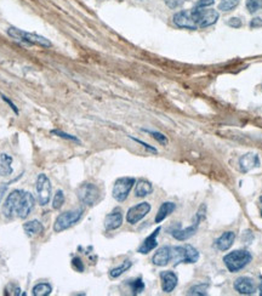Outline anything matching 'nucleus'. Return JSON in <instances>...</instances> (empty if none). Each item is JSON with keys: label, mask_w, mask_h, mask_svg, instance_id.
Returning a JSON list of instances; mask_svg holds the SVG:
<instances>
[{"label": "nucleus", "mask_w": 262, "mask_h": 296, "mask_svg": "<svg viewBox=\"0 0 262 296\" xmlns=\"http://www.w3.org/2000/svg\"><path fill=\"white\" fill-rule=\"evenodd\" d=\"M34 197L23 189H15L7 196L2 207V214L6 219H26L34 209Z\"/></svg>", "instance_id": "nucleus-1"}, {"label": "nucleus", "mask_w": 262, "mask_h": 296, "mask_svg": "<svg viewBox=\"0 0 262 296\" xmlns=\"http://www.w3.org/2000/svg\"><path fill=\"white\" fill-rule=\"evenodd\" d=\"M261 216H262V211H261Z\"/></svg>", "instance_id": "nucleus-43"}, {"label": "nucleus", "mask_w": 262, "mask_h": 296, "mask_svg": "<svg viewBox=\"0 0 262 296\" xmlns=\"http://www.w3.org/2000/svg\"><path fill=\"white\" fill-rule=\"evenodd\" d=\"M51 134L56 135V136L62 137V139H66V140H71V141L79 142V140H78L77 137H75V136H72V135H69V134H66V132L61 131V130H53V131H51Z\"/></svg>", "instance_id": "nucleus-32"}, {"label": "nucleus", "mask_w": 262, "mask_h": 296, "mask_svg": "<svg viewBox=\"0 0 262 296\" xmlns=\"http://www.w3.org/2000/svg\"><path fill=\"white\" fill-rule=\"evenodd\" d=\"M215 2V0H199L198 1V6H203V7H207L211 6L212 4Z\"/></svg>", "instance_id": "nucleus-39"}, {"label": "nucleus", "mask_w": 262, "mask_h": 296, "mask_svg": "<svg viewBox=\"0 0 262 296\" xmlns=\"http://www.w3.org/2000/svg\"><path fill=\"white\" fill-rule=\"evenodd\" d=\"M227 25L232 28H240L243 26V22L242 20L238 19V17H232V19L228 20Z\"/></svg>", "instance_id": "nucleus-35"}, {"label": "nucleus", "mask_w": 262, "mask_h": 296, "mask_svg": "<svg viewBox=\"0 0 262 296\" xmlns=\"http://www.w3.org/2000/svg\"><path fill=\"white\" fill-rule=\"evenodd\" d=\"M160 279H162V289L164 293H171L177 287L178 278L173 271L162 272Z\"/></svg>", "instance_id": "nucleus-16"}, {"label": "nucleus", "mask_w": 262, "mask_h": 296, "mask_svg": "<svg viewBox=\"0 0 262 296\" xmlns=\"http://www.w3.org/2000/svg\"><path fill=\"white\" fill-rule=\"evenodd\" d=\"M0 96H1L2 101H4V102H6V103H7V105H9V106H10V108H11V110L15 112V113H16V114H19V110H17L16 105H15V103H14V102H12V101H11V100H10V98H9V97H6V96H5V95H2V93H0Z\"/></svg>", "instance_id": "nucleus-36"}, {"label": "nucleus", "mask_w": 262, "mask_h": 296, "mask_svg": "<svg viewBox=\"0 0 262 296\" xmlns=\"http://www.w3.org/2000/svg\"><path fill=\"white\" fill-rule=\"evenodd\" d=\"M6 33L9 37L15 39V40L28 44V45H37V46H40V48H45V49H49L53 46V43H51L49 39L43 37V35L35 34V33L25 32V30H20V28L9 27L7 28Z\"/></svg>", "instance_id": "nucleus-2"}, {"label": "nucleus", "mask_w": 262, "mask_h": 296, "mask_svg": "<svg viewBox=\"0 0 262 296\" xmlns=\"http://www.w3.org/2000/svg\"><path fill=\"white\" fill-rule=\"evenodd\" d=\"M23 230L28 236H38L43 233L44 226L38 220H32V221L23 223Z\"/></svg>", "instance_id": "nucleus-22"}, {"label": "nucleus", "mask_w": 262, "mask_h": 296, "mask_svg": "<svg viewBox=\"0 0 262 296\" xmlns=\"http://www.w3.org/2000/svg\"><path fill=\"white\" fill-rule=\"evenodd\" d=\"M173 259L175 265L178 264H196L199 260V251L194 246L186 244L181 246H174L171 248Z\"/></svg>", "instance_id": "nucleus-5"}, {"label": "nucleus", "mask_w": 262, "mask_h": 296, "mask_svg": "<svg viewBox=\"0 0 262 296\" xmlns=\"http://www.w3.org/2000/svg\"><path fill=\"white\" fill-rule=\"evenodd\" d=\"M63 204H64V193L61 191V189H58V191L56 192L55 197H54L53 207L54 209L58 210V209H61L62 205Z\"/></svg>", "instance_id": "nucleus-30"}, {"label": "nucleus", "mask_w": 262, "mask_h": 296, "mask_svg": "<svg viewBox=\"0 0 262 296\" xmlns=\"http://www.w3.org/2000/svg\"><path fill=\"white\" fill-rule=\"evenodd\" d=\"M192 17H193L194 22H196L198 28H206L210 26L215 25L220 19V14L214 9H207V7L198 6L191 10Z\"/></svg>", "instance_id": "nucleus-4"}, {"label": "nucleus", "mask_w": 262, "mask_h": 296, "mask_svg": "<svg viewBox=\"0 0 262 296\" xmlns=\"http://www.w3.org/2000/svg\"><path fill=\"white\" fill-rule=\"evenodd\" d=\"M51 182L49 178L44 174H40L37 178L35 182V191H37V201L41 207H45L50 202L51 198Z\"/></svg>", "instance_id": "nucleus-8"}, {"label": "nucleus", "mask_w": 262, "mask_h": 296, "mask_svg": "<svg viewBox=\"0 0 262 296\" xmlns=\"http://www.w3.org/2000/svg\"><path fill=\"white\" fill-rule=\"evenodd\" d=\"M123 225V211L120 207H116L112 212L106 216L105 228L106 231H116Z\"/></svg>", "instance_id": "nucleus-13"}, {"label": "nucleus", "mask_w": 262, "mask_h": 296, "mask_svg": "<svg viewBox=\"0 0 262 296\" xmlns=\"http://www.w3.org/2000/svg\"><path fill=\"white\" fill-rule=\"evenodd\" d=\"M83 212H84L83 209H77L59 214L55 220V223H54V231L56 233H59L62 231H66L68 228L73 227L74 225H77L80 221V219L83 217Z\"/></svg>", "instance_id": "nucleus-6"}, {"label": "nucleus", "mask_w": 262, "mask_h": 296, "mask_svg": "<svg viewBox=\"0 0 262 296\" xmlns=\"http://www.w3.org/2000/svg\"><path fill=\"white\" fill-rule=\"evenodd\" d=\"M53 292V287L49 283H39L34 285L32 290V294L34 296H48Z\"/></svg>", "instance_id": "nucleus-23"}, {"label": "nucleus", "mask_w": 262, "mask_h": 296, "mask_svg": "<svg viewBox=\"0 0 262 296\" xmlns=\"http://www.w3.org/2000/svg\"><path fill=\"white\" fill-rule=\"evenodd\" d=\"M234 240L235 233L232 232V231H227V232L222 233V235L217 238V240L215 241V245H216V248L219 249L220 251H226L232 248Z\"/></svg>", "instance_id": "nucleus-18"}, {"label": "nucleus", "mask_w": 262, "mask_h": 296, "mask_svg": "<svg viewBox=\"0 0 262 296\" xmlns=\"http://www.w3.org/2000/svg\"><path fill=\"white\" fill-rule=\"evenodd\" d=\"M5 294L17 296V295H22V293H21L20 287H17L16 284H14V283H10V284L5 288Z\"/></svg>", "instance_id": "nucleus-31"}, {"label": "nucleus", "mask_w": 262, "mask_h": 296, "mask_svg": "<svg viewBox=\"0 0 262 296\" xmlns=\"http://www.w3.org/2000/svg\"><path fill=\"white\" fill-rule=\"evenodd\" d=\"M153 192V186L149 181L147 180H139L135 187V196L137 198H144V197L149 196Z\"/></svg>", "instance_id": "nucleus-21"}, {"label": "nucleus", "mask_w": 262, "mask_h": 296, "mask_svg": "<svg viewBox=\"0 0 262 296\" xmlns=\"http://www.w3.org/2000/svg\"><path fill=\"white\" fill-rule=\"evenodd\" d=\"M5 191H6V186H5V185L0 186V201H1L2 196H4V193H5Z\"/></svg>", "instance_id": "nucleus-40"}, {"label": "nucleus", "mask_w": 262, "mask_h": 296, "mask_svg": "<svg viewBox=\"0 0 262 296\" xmlns=\"http://www.w3.org/2000/svg\"><path fill=\"white\" fill-rule=\"evenodd\" d=\"M261 91H262V84H261Z\"/></svg>", "instance_id": "nucleus-41"}, {"label": "nucleus", "mask_w": 262, "mask_h": 296, "mask_svg": "<svg viewBox=\"0 0 262 296\" xmlns=\"http://www.w3.org/2000/svg\"><path fill=\"white\" fill-rule=\"evenodd\" d=\"M160 230H162V228L158 227L157 230L153 231L152 235H149L148 237L144 240V243H142L141 245L139 246V249H137V251H139L140 254H144V255H146V254L150 253L153 249L157 248V245H158L157 237H158V235H159Z\"/></svg>", "instance_id": "nucleus-17"}, {"label": "nucleus", "mask_w": 262, "mask_h": 296, "mask_svg": "<svg viewBox=\"0 0 262 296\" xmlns=\"http://www.w3.org/2000/svg\"><path fill=\"white\" fill-rule=\"evenodd\" d=\"M14 169H12V157L1 153L0 154V176H9L11 175Z\"/></svg>", "instance_id": "nucleus-20"}, {"label": "nucleus", "mask_w": 262, "mask_h": 296, "mask_svg": "<svg viewBox=\"0 0 262 296\" xmlns=\"http://www.w3.org/2000/svg\"><path fill=\"white\" fill-rule=\"evenodd\" d=\"M150 211V204L147 202H142V203L135 205L129 209L128 214H126V221L130 225H136L137 222L141 221L145 216Z\"/></svg>", "instance_id": "nucleus-10"}, {"label": "nucleus", "mask_w": 262, "mask_h": 296, "mask_svg": "<svg viewBox=\"0 0 262 296\" xmlns=\"http://www.w3.org/2000/svg\"><path fill=\"white\" fill-rule=\"evenodd\" d=\"M72 266H73V268L75 271L78 272H84V262L82 261V259L80 258H74L72 260Z\"/></svg>", "instance_id": "nucleus-34"}, {"label": "nucleus", "mask_w": 262, "mask_h": 296, "mask_svg": "<svg viewBox=\"0 0 262 296\" xmlns=\"http://www.w3.org/2000/svg\"><path fill=\"white\" fill-rule=\"evenodd\" d=\"M144 131L148 132L149 135H152L153 139L157 140V141L159 142L160 145H163V146H167V145H168V137L165 136L164 134H162V132L152 131V130H146V129H144Z\"/></svg>", "instance_id": "nucleus-29"}, {"label": "nucleus", "mask_w": 262, "mask_h": 296, "mask_svg": "<svg viewBox=\"0 0 262 296\" xmlns=\"http://www.w3.org/2000/svg\"><path fill=\"white\" fill-rule=\"evenodd\" d=\"M186 0H164L165 5L169 7V9H177V7L182 6L185 4Z\"/></svg>", "instance_id": "nucleus-33"}, {"label": "nucleus", "mask_w": 262, "mask_h": 296, "mask_svg": "<svg viewBox=\"0 0 262 296\" xmlns=\"http://www.w3.org/2000/svg\"><path fill=\"white\" fill-rule=\"evenodd\" d=\"M135 180L134 178H120L114 182L113 186V198L116 202H125L129 197V193L134 187Z\"/></svg>", "instance_id": "nucleus-9"}, {"label": "nucleus", "mask_w": 262, "mask_h": 296, "mask_svg": "<svg viewBox=\"0 0 262 296\" xmlns=\"http://www.w3.org/2000/svg\"><path fill=\"white\" fill-rule=\"evenodd\" d=\"M233 287H234L235 292H238L242 295H253L255 294L256 290H258V284H256L255 280L250 277L237 278Z\"/></svg>", "instance_id": "nucleus-12"}, {"label": "nucleus", "mask_w": 262, "mask_h": 296, "mask_svg": "<svg viewBox=\"0 0 262 296\" xmlns=\"http://www.w3.org/2000/svg\"><path fill=\"white\" fill-rule=\"evenodd\" d=\"M132 140H134L135 142H137V144H140V145H142V146H144L145 148H146V149H148V150H150V152H153V153H157V149H155L154 147H152V146H149L148 144H146V142H144V141H141V140H137V139H134V137H131Z\"/></svg>", "instance_id": "nucleus-37"}, {"label": "nucleus", "mask_w": 262, "mask_h": 296, "mask_svg": "<svg viewBox=\"0 0 262 296\" xmlns=\"http://www.w3.org/2000/svg\"><path fill=\"white\" fill-rule=\"evenodd\" d=\"M173 259V253H171V246H162L160 249H158L157 253L153 255L152 262L155 266H167L169 262Z\"/></svg>", "instance_id": "nucleus-15"}, {"label": "nucleus", "mask_w": 262, "mask_h": 296, "mask_svg": "<svg viewBox=\"0 0 262 296\" xmlns=\"http://www.w3.org/2000/svg\"><path fill=\"white\" fill-rule=\"evenodd\" d=\"M250 27H251V28H259V27H262V19H260V17H256V19H253V20H251Z\"/></svg>", "instance_id": "nucleus-38"}, {"label": "nucleus", "mask_w": 262, "mask_h": 296, "mask_svg": "<svg viewBox=\"0 0 262 296\" xmlns=\"http://www.w3.org/2000/svg\"><path fill=\"white\" fill-rule=\"evenodd\" d=\"M239 2L240 0H220L219 10L225 12H230L232 10H234L239 5Z\"/></svg>", "instance_id": "nucleus-26"}, {"label": "nucleus", "mask_w": 262, "mask_h": 296, "mask_svg": "<svg viewBox=\"0 0 262 296\" xmlns=\"http://www.w3.org/2000/svg\"><path fill=\"white\" fill-rule=\"evenodd\" d=\"M246 9L251 15L262 12V0H246Z\"/></svg>", "instance_id": "nucleus-27"}, {"label": "nucleus", "mask_w": 262, "mask_h": 296, "mask_svg": "<svg viewBox=\"0 0 262 296\" xmlns=\"http://www.w3.org/2000/svg\"><path fill=\"white\" fill-rule=\"evenodd\" d=\"M128 284L129 287H130L132 295H139L145 290V283L144 280H142V278H136V279L129 280Z\"/></svg>", "instance_id": "nucleus-25"}, {"label": "nucleus", "mask_w": 262, "mask_h": 296, "mask_svg": "<svg viewBox=\"0 0 262 296\" xmlns=\"http://www.w3.org/2000/svg\"><path fill=\"white\" fill-rule=\"evenodd\" d=\"M173 21L178 28H183V30H198L193 17H192L191 10H183V11L176 12V14L174 15Z\"/></svg>", "instance_id": "nucleus-11"}, {"label": "nucleus", "mask_w": 262, "mask_h": 296, "mask_svg": "<svg viewBox=\"0 0 262 296\" xmlns=\"http://www.w3.org/2000/svg\"><path fill=\"white\" fill-rule=\"evenodd\" d=\"M260 165V158L256 153H246L239 158V169L242 173H248Z\"/></svg>", "instance_id": "nucleus-14"}, {"label": "nucleus", "mask_w": 262, "mask_h": 296, "mask_svg": "<svg viewBox=\"0 0 262 296\" xmlns=\"http://www.w3.org/2000/svg\"><path fill=\"white\" fill-rule=\"evenodd\" d=\"M261 202H262V197H261Z\"/></svg>", "instance_id": "nucleus-42"}, {"label": "nucleus", "mask_w": 262, "mask_h": 296, "mask_svg": "<svg viewBox=\"0 0 262 296\" xmlns=\"http://www.w3.org/2000/svg\"><path fill=\"white\" fill-rule=\"evenodd\" d=\"M132 266V262L130 261V260H126V261H124L123 264L120 265V266L118 267H114V268H112L110 271V276L111 278H118L120 277L121 274L124 273V272L128 271L129 268Z\"/></svg>", "instance_id": "nucleus-24"}, {"label": "nucleus", "mask_w": 262, "mask_h": 296, "mask_svg": "<svg viewBox=\"0 0 262 296\" xmlns=\"http://www.w3.org/2000/svg\"><path fill=\"white\" fill-rule=\"evenodd\" d=\"M207 287H209V285L205 284V283H201V284L193 285V287H192L187 292V295H196V296L206 295Z\"/></svg>", "instance_id": "nucleus-28"}, {"label": "nucleus", "mask_w": 262, "mask_h": 296, "mask_svg": "<svg viewBox=\"0 0 262 296\" xmlns=\"http://www.w3.org/2000/svg\"><path fill=\"white\" fill-rule=\"evenodd\" d=\"M175 209H176V205L175 203H173V202H165V203H163L160 205L157 215H155V219H154L155 223H160L164 221L169 215H171L174 211H175Z\"/></svg>", "instance_id": "nucleus-19"}, {"label": "nucleus", "mask_w": 262, "mask_h": 296, "mask_svg": "<svg viewBox=\"0 0 262 296\" xmlns=\"http://www.w3.org/2000/svg\"><path fill=\"white\" fill-rule=\"evenodd\" d=\"M253 260V255L248 250H234L228 253L224 258L225 266L232 273L242 271Z\"/></svg>", "instance_id": "nucleus-3"}, {"label": "nucleus", "mask_w": 262, "mask_h": 296, "mask_svg": "<svg viewBox=\"0 0 262 296\" xmlns=\"http://www.w3.org/2000/svg\"><path fill=\"white\" fill-rule=\"evenodd\" d=\"M100 188L94 183H83L79 188L77 189V196L79 201L87 207H94L100 199Z\"/></svg>", "instance_id": "nucleus-7"}]
</instances>
